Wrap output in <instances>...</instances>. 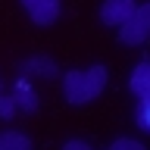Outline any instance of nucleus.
Masks as SVG:
<instances>
[{
  "label": "nucleus",
  "instance_id": "f257e3e1",
  "mask_svg": "<svg viewBox=\"0 0 150 150\" xmlns=\"http://www.w3.org/2000/svg\"><path fill=\"white\" fill-rule=\"evenodd\" d=\"M110 81L106 66H88V69H72L63 72V97L69 106H88L91 100H97Z\"/></svg>",
  "mask_w": 150,
  "mask_h": 150
},
{
  "label": "nucleus",
  "instance_id": "f03ea898",
  "mask_svg": "<svg viewBox=\"0 0 150 150\" xmlns=\"http://www.w3.org/2000/svg\"><path fill=\"white\" fill-rule=\"evenodd\" d=\"M116 31H119V41L125 47H138L144 41H150V0L138 3L134 13L125 19V25H119Z\"/></svg>",
  "mask_w": 150,
  "mask_h": 150
},
{
  "label": "nucleus",
  "instance_id": "7ed1b4c3",
  "mask_svg": "<svg viewBox=\"0 0 150 150\" xmlns=\"http://www.w3.org/2000/svg\"><path fill=\"white\" fill-rule=\"evenodd\" d=\"M25 16L35 22L38 28H50L56 25V19L63 13V0H19Z\"/></svg>",
  "mask_w": 150,
  "mask_h": 150
},
{
  "label": "nucleus",
  "instance_id": "20e7f679",
  "mask_svg": "<svg viewBox=\"0 0 150 150\" xmlns=\"http://www.w3.org/2000/svg\"><path fill=\"white\" fill-rule=\"evenodd\" d=\"M19 75H25V78H56V75H63V72H59V66H56L53 56L35 53V56H28V59L19 63Z\"/></svg>",
  "mask_w": 150,
  "mask_h": 150
},
{
  "label": "nucleus",
  "instance_id": "39448f33",
  "mask_svg": "<svg viewBox=\"0 0 150 150\" xmlns=\"http://www.w3.org/2000/svg\"><path fill=\"white\" fill-rule=\"evenodd\" d=\"M134 0H103L100 3V22L103 25H110V28H119L125 25V19L134 13Z\"/></svg>",
  "mask_w": 150,
  "mask_h": 150
},
{
  "label": "nucleus",
  "instance_id": "423d86ee",
  "mask_svg": "<svg viewBox=\"0 0 150 150\" xmlns=\"http://www.w3.org/2000/svg\"><path fill=\"white\" fill-rule=\"evenodd\" d=\"M128 91L134 94V97H150V59H141L134 69H131L128 75Z\"/></svg>",
  "mask_w": 150,
  "mask_h": 150
},
{
  "label": "nucleus",
  "instance_id": "0eeeda50",
  "mask_svg": "<svg viewBox=\"0 0 150 150\" xmlns=\"http://www.w3.org/2000/svg\"><path fill=\"white\" fill-rule=\"evenodd\" d=\"M13 97H16L19 110H25L28 116H31V112H38V106H41V100H38V91L31 88V81H28V78H19V81H16V88H13Z\"/></svg>",
  "mask_w": 150,
  "mask_h": 150
},
{
  "label": "nucleus",
  "instance_id": "6e6552de",
  "mask_svg": "<svg viewBox=\"0 0 150 150\" xmlns=\"http://www.w3.org/2000/svg\"><path fill=\"white\" fill-rule=\"evenodd\" d=\"M0 150H31V138L25 131L6 128V131H0Z\"/></svg>",
  "mask_w": 150,
  "mask_h": 150
},
{
  "label": "nucleus",
  "instance_id": "1a4fd4ad",
  "mask_svg": "<svg viewBox=\"0 0 150 150\" xmlns=\"http://www.w3.org/2000/svg\"><path fill=\"white\" fill-rule=\"evenodd\" d=\"M134 125L150 134V97H141L138 100V106H134Z\"/></svg>",
  "mask_w": 150,
  "mask_h": 150
},
{
  "label": "nucleus",
  "instance_id": "9d476101",
  "mask_svg": "<svg viewBox=\"0 0 150 150\" xmlns=\"http://www.w3.org/2000/svg\"><path fill=\"white\" fill-rule=\"evenodd\" d=\"M110 150H144V141L141 138H112L110 141Z\"/></svg>",
  "mask_w": 150,
  "mask_h": 150
},
{
  "label": "nucleus",
  "instance_id": "9b49d317",
  "mask_svg": "<svg viewBox=\"0 0 150 150\" xmlns=\"http://www.w3.org/2000/svg\"><path fill=\"white\" fill-rule=\"evenodd\" d=\"M16 112H19L16 97H3V94H0V119H3V122H13V119H16Z\"/></svg>",
  "mask_w": 150,
  "mask_h": 150
},
{
  "label": "nucleus",
  "instance_id": "f8f14e48",
  "mask_svg": "<svg viewBox=\"0 0 150 150\" xmlns=\"http://www.w3.org/2000/svg\"><path fill=\"white\" fill-rule=\"evenodd\" d=\"M63 147H66V150H91V141H84V138H69Z\"/></svg>",
  "mask_w": 150,
  "mask_h": 150
},
{
  "label": "nucleus",
  "instance_id": "ddd939ff",
  "mask_svg": "<svg viewBox=\"0 0 150 150\" xmlns=\"http://www.w3.org/2000/svg\"><path fill=\"white\" fill-rule=\"evenodd\" d=\"M0 94H3V81H0Z\"/></svg>",
  "mask_w": 150,
  "mask_h": 150
}]
</instances>
